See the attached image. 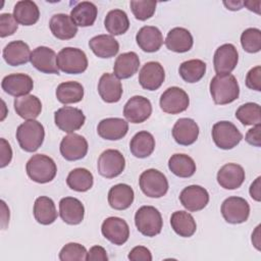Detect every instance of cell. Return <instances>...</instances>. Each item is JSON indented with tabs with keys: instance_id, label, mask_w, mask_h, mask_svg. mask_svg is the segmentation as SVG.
I'll return each mask as SVG.
<instances>
[{
	"instance_id": "cell-51",
	"label": "cell",
	"mask_w": 261,
	"mask_h": 261,
	"mask_svg": "<svg viewBox=\"0 0 261 261\" xmlns=\"http://www.w3.org/2000/svg\"><path fill=\"white\" fill-rule=\"evenodd\" d=\"M88 261H107L108 256L106 250L101 246H93L87 254Z\"/></svg>"
},
{
	"instance_id": "cell-38",
	"label": "cell",
	"mask_w": 261,
	"mask_h": 261,
	"mask_svg": "<svg viewBox=\"0 0 261 261\" xmlns=\"http://www.w3.org/2000/svg\"><path fill=\"white\" fill-rule=\"evenodd\" d=\"M56 98L62 104L77 103L84 98V87L73 81L61 83L56 89Z\"/></svg>"
},
{
	"instance_id": "cell-12",
	"label": "cell",
	"mask_w": 261,
	"mask_h": 261,
	"mask_svg": "<svg viewBox=\"0 0 261 261\" xmlns=\"http://www.w3.org/2000/svg\"><path fill=\"white\" fill-rule=\"evenodd\" d=\"M101 232L106 240L117 246L123 245L129 238L128 224L124 219L116 216H110L103 221Z\"/></svg>"
},
{
	"instance_id": "cell-39",
	"label": "cell",
	"mask_w": 261,
	"mask_h": 261,
	"mask_svg": "<svg viewBox=\"0 0 261 261\" xmlns=\"http://www.w3.org/2000/svg\"><path fill=\"white\" fill-rule=\"evenodd\" d=\"M169 170L178 177H191L196 172V163L186 154H173L168 160Z\"/></svg>"
},
{
	"instance_id": "cell-40",
	"label": "cell",
	"mask_w": 261,
	"mask_h": 261,
	"mask_svg": "<svg viewBox=\"0 0 261 261\" xmlns=\"http://www.w3.org/2000/svg\"><path fill=\"white\" fill-rule=\"evenodd\" d=\"M104 25L108 33L113 36H119L126 33L129 28V20L123 10L113 9L106 14Z\"/></svg>"
},
{
	"instance_id": "cell-9",
	"label": "cell",
	"mask_w": 261,
	"mask_h": 261,
	"mask_svg": "<svg viewBox=\"0 0 261 261\" xmlns=\"http://www.w3.org/2000/svg\"><path fill=\"white\" fill-rule=\"evenodd\" d=\"M86 120V116L79 108L63 106L54 113V121L57 127L65 133L72 134L80 129Z\"/></svg>"
},
{
	"instance_id": "cell-15",
	"label": "cell",
	"mask_w": 261,
	"mask_h": 261,
	"mask_svg": "<svg viewBox=\"0 0 261 261\" xmlns=\"http://www.w3.org/2000/svg\"><path fill=\"white\" fill-rule=\"evenodd\" d=\"M87 140L77 134H69L65 136L60 143V153L67 161H75L83 159L88 153Z\"/></svg>"
},
{
	"instance_id": "cell-23",
	"label": "cell",
	"mask_w": 261,
	"mask_h": 261,
	"mask_svg": "<svg viewBox=\"0 0 261 261\" xmlns=\"http://www.w3.org/2000/svg\"><path fill=\"white\" fill-rule=\"evenodd\" d=\"M59 215L65 223L76 225L84 220L85 207L79 199L65 197L59 202Z\"/></svg>"
},
{
	"instance_id": "cell-20",
	"label": "cell",
	"mask_w": 261,
	"mask_h": 261,
	"mask_svg": "<svg viewBox=\"0 0 261 261\" xmlns=\"http://www.w3.org/2000/svg\"><path fill=\"white\" fill-rule=\"evenodd\" d=\"M199 136V126L192 118L182 117L176 120L172 127V137L174 141L181 146L194 144Z\"/></svg>"
},
{
	"instance_id": "cell-33",
	"label": "cell",
	"mask_w": 261,
	"mask_h": 261,
	"mask_svg": "<svg viewBox=\"0 0 261 261\" xmlns=\"http://www.w3.org/2000/svg\"><path fill=\"white\" fill-rule=\"evenodd\" d=\"M155 149V139L153 135L147 130L137 133L130 140L129 150L137 158L149 157Z\"/></svg>"
},
{
	"instance_id": "cell-2",
	"label": "cell",
	"mask_w": 261,
	"mask_h": 261,
	"mask_svg": "<svg viewBox=\"0 0 261 261\" xmlns=\"http://www.w3.org/2000/svg\"><path fill=\"white\" fill-rule=\"evenodd\" d=\"M45 129L41 122L31 119L22 122L16 129V139L22 150L25 152H35L43 144Z\"/></svg>"
},
{
	"instance_id": "cell-16",
	"label": "cell",
	"mask_w": 261,
	"mask_h": 261,
	"mask_svg": "<svg viewBox=\"0 0 261 261\" xmlns=\"http://www.w3.org/2000/svg\"><path fill=\"white\" fill-rule=\"evenodd\" d=\"M179 201L188 211L197 212L207 206L209 202V194L203 187L192 185L180 192Z\"/></svg>"
},
{
	"instance_id": "cell-7",
	"label": "cell",
	"mask_w": 261,
	"mask_h": 261,
	"mask_svg": "<svg viewBox=\"0 0 261 261\" xmlns=\"http://www.w3.org/2000/svg\"><path fill=\"white\" fill-rule=\"evenodd\" d=\"M212 139L215 145L223 150L234 148L243 139L242 133L230 121L222 120L212 126Z\"/></svg>"
},
{
	"instance_id": "cell-19",
	"label": "cell",
	"mask_w": 261,
	"mask_h": 261,
	"mask_svg": "<svg viewBox=\"0 0 261 261\" xmlns=\"http://www.w3.org/2000/svg\"><path fill=\"white\" fill-rule=\"evenodd\" d=\"M2 90L15 98L28 95L34 88L33 79L25 73H11L3 77Z\"/></svg>"
},
{
	"instance_id": "cell-3",
	"label": "cell",
	"mask_w": 261,
	"mask_h": 261,
	"mask_svg": "<svg viewBox=\"0 0 261 261\" xmlns=\"http://www.w3.org/2000/svg\"><path fill=\"white\" fill-rule=\"evenodd\" d=\"M25 170L32 180L38 184H47L56 176L57 166L51 157L44 154H36L27 162Z\"/></svg>"
},
{
	"instance_id": "cell-22",
	"label": "cell",
	"mask_w": 261,
	"mask_h": 261,
	"mask_svg": "<svg viewBox=\"0 0 261 261\" xmlns=\"http://www.w3.org/2000/svg\"><path fill=\"white\" fill-rule=\"evenodd\" d=\"M122 86L114 73L105 72L101 75L98 83V93L106 103H116L121 99Z\"/></svg>"
},
{
	"instance_id": "cell-10",
	"label": "cell",
	"mask_w": 261,
	"mask_h": 261,
	"mask_svg": "<svg viewBox=\"0 0 261 261\" xmlns=\"http://www.w3.org/2000/svg\"><path fill=\"white\" fill-rule=\"evenodd\" d=\"M159 104L163 112L168 114H178L188 109L190 98L182 89L178 87H170L162 93Z\"/></svg>"
},
{
	"instance_id": "cell-25",
	"label": "cell",
	"mask_w": 261,
	"mask_h": 261,
	"mask_svg": "<svg viewBox=\"0 0 261 261\" xmlns=\"http://www.w3.org/2000/svg\"><path fill=\"white\" fill-rule=\"evenodd\" d=\"M136 41L143 51L153 53L161 48L163 44V36L157 27L145 25L137 33Z\"/></svg>"
},
{
	"instance_id": "cell-50",
	"label": "cell",
	"mask_w": 261,
	"mask_h": 261,
	"mask_svg": "<svg viewBox=\"0 0 261 261\" xmlns=\"http://www.w3.org/2000/svg\"><path fill=\"white\" fill-rule=\"evenodd\" d=\"M12 159V149L10 144L4 139H0V167L7 166Z\"/></svg>"
},
{
	"instance_id": "cell-54",
	"label": "cell",
	"mask_w": 261,
	"mask_h": 261,
	"mask_svg": "<svg viewBox=\"0 0 261 261\" xmlns=\"http://www.w3.org/2000/svg\"><path fill=\"white\" fill-rule=\"evenodd\" d=\"M1 206H2V228L6 227V224L9 221V208L6 206V203L2 200L1 201Z\"/></svg>"
},
{
	"instance_id": "cell-11",
	"label": "cell",
	"mask_w": 261,
	"mask_h": 261,
	"mask_svg": "<svg viewBox=\"0 0 261 261\" xmlns=\"http://www.w3.org/2000/svg\"><path fill=\"white\" fill-rule=\"evenodd\" d=\"M220 210L224 220L231 224L243 223L250 215V205L241 197H228L222 202Z\"/></svg>"
},
{
	"instance_id": "cell-28",
	"label": "cell",
	"mask_w": 261,
	"mask_h": 261,
	"mask_svg": "<svg viewBox=\"0 0 261 261\" xmlns=\"http://www.w3.org/2000/svg\"><path fill=\"white\" fill-rule=\"evenodd\" d=\"M31 50L29 45L21 41H12L8 43L3 49V58L8 65L18 66L27 63L31 59Z\"/></svg>"
},
{
	"instance_id": "cell-56",
	"label": "cell",
	"mask_w": 261,
	"mask_h": 261,
	"mask_svg": "<svg viewBox=\"0 0 261 261\" xmlns=\"http://www.w3.org/2000/svg\"><path fill=\"white\" fill-rule=\"evenodd\" d=\"M252 243L255 248L260 251V225H258L252 233Z\"/></svg>"
},
{
	"instance_id": "cell-13",
	"label": "cell",
	"mask_w": 261,
	"mask_h": 261,
	"mask_svg": "<svg viewBox=\"0 0 261 261\" xmlns=\"http://www.w3.org/2000/svg\"><path fill=\"white\" fill-rule=\"evenodd\" d=\"M239 61V53L234 45L223 44L219 46L213 57V65L216 74L230 73L237 66Z\"/></svg>"
},
{
	"instance_id": "cell-43",
	"label": "cell",
	"mask_w": 261,
	"mask_h": 261,
	"mask_svg": "<svg viewBox=\"0 0 261 261\" xmlns=\"http://www.w3.org/2000/svg\"><path fill=\"white\" fill-rule=\"evenodd\" d=\"M236 117L244 125H257L261 122L260 105L248 102L241 105L236 111Z\"/></svg>"
},
{
	"instance_id": "cell-34",
	"label": "cell",
	"mask_w": 261,
	"mask_h": 261,
	"mask_svg": "<svg viewBox=\"0 0 261 261\" xmlns=\"http://www.w3.org/2000/svg\"><path fill=\"white\" fill-rule=\"evenodd\" d=\"M33 212L37 222L43 225H49L57 218L55 204L51 198L46 196H41L36 199Z\"/></svg>"
},
{
	"instance_id": "cell-45",
	"label": "cell",
	"mask_w": 261,
	"mask_h": 261,
	"mask_svg": "<svg viewBox=\"0 0 261 261\" xmlns=\"http://www.w3.org/2000/svg\"><path fill=\"white\" fill-rule=\"evenodd\" d=\"M87 249L79 243H68L59 252L61 261H85L87 260Z\"/></svg>"
},
{
	"instance_id": "cell-44",
	"label": "cell",
	"mask_w": 261,
	"mask_h": 261,
	"mask_svg": "<svg viewBox=\"0 0 261 261\" xmlns=\"http://www.w3.org/2000/svg\"><path fill=\"white\" fill-rule=\"evenodd\" d=\"M241 44L248 53H257L261 50V31L256 28H249L241 35Z\"/></svg>"
},
{
	"instance_id": "cell-14",
	"label": "cell",
	"mask_w": 261,
	"mask_h": 261,
	"mask_svg": "<svg viewBox=\"0 0 261 261\" xmlns=\"http://www.w3.org/2000/svg\"><path fill=\"white\" fill-rule=\"evenodd\" d=\"M152 114V104L143 96H134L125 103L123 115L132 123H142Z\"/></svg>"
},
{
	"instance_id": "cell-35",
	"label": "cell",
	"mask_w": 261,
	"mask_h": 261,
	"mask_svg": "<svg viewBox=\"0 0 261 261\" xmlns=\"http://www.w3.org/2000/svg\"><path fill=\"white\" fill-rule=\"evenodd\" d=\"M98 14L97 6L89 1L77 3L70 11V17L76 27H91L94 24Z\"/></svg>"
},
{
	"instance_id": "cell-6",
	"label": "cell",
	"mask_w": 261,
	"mask_h": 261,
	"mask_svg": "<svg viewBox=\"0 0 261 261\" xmlns=\"http://www.w3.org/2000/svg\"><path fill=\"white\" fill-rule=\"evenodd\" d=\"M142 192L149 198H161L168 191V180L159 170L150 168L143 171L139 178Z\"/></svg>"
},
{
	"instance_id": "cell-26",
	"label": "cell",
	"mask_w": 261,
	"mask_h": 261,
	"mask_svg": "<svg viewBox=\"0 0 261 261\" xmlns=\"http://www.w3.org/2000/svg\"><path fill=\"white\" fill-rule=\"evenodd\" d=\"M164 43L168 50L176 53H185L192 49L194 40L192 34L187 29L173 28L167 33Z\"/></svg>"
},
{
	"instance_id": "cell-24",
	"label": "cell",
	"mask_w": 261,
	"mask_h": 261,
	"mask_svg": "<svg viewBox=\"0 0 261 261\" xmlns=\"http://www.w3.org/2000/svg\"><path fill=\"white\" fill-rule=\"evenodd\" d=\"M128 130V123L118 117H109L102 119L98 126L97 133L98 135L105 140L109 141H117L122 139Z\"/></svg>"
},
{
	"instance_id": "cell-47",
	"label": "cell",
	"mask_w": 261,
	"mask_h": 261,
	"mask_svg": "<svg viewBox=\"0 0 261 261\" xmlns=\"http://www.w3.org/2000/svg\"><path fill=\"white\" fill-rule=\"evenodd\" d=\"M18 22L15 20L13 14L2 13L0 15V37L5 38L13 35L17 31Z\"/></svg>"
},
{
	"instance_id": "cell-18",
	"label": "cell",
	"mask_w": 261,
	"mask_h": 261,
	"mask_svg": "<svg viewBox=\"0 0 261 261\" xmlns=\"http://www.w3.org/2000/svg\"><path fill=\"white\" fill-rule=\"evenodd\" d=\"M56 59L57 55L53 49L46 46H39L33 50L30 61L32 65L41 72L59 74Z\"/></svg>"
},
{
	"instance_id": "cell-31",
	"label": "cell",
	"mask_w": 261,
	"mask_h": 261,
	"mask_svg": "<svg viewBox=\"0 0 261 261\" xmlns=\"http://www.w3.org/2000/svg\"><path fill=\"white\" fill-rule=\"evenodd\" d=\"M13 105L16 114L27 120L37 118L42 111V103L40 99L37 96L30 94L15 98Z\"/></svg>"
},
{
	"instance_id": "cell-37",
	"label": "cell",
	"mask_w": 261,
	"mask_h": 261,
	"mask_svg": "<svg viewBox=\"0 0 261 261\" xmlns=\"http://www.w3.org/2000/svg\"><path fill=\"white\" fill-rule=\"evenodd\" d=\"M170 225L176 234L182 238L192 237L197 229L194 217L187 211H175L171 214Z\"/></svg>"
},
{
	"instance_id": "cell-29",
	"label": "cell",
	"mask_w": 261,
	"mask_h": 261,
	"mask_svg": "<svg viewBox=\"0 0 261 261\" xmlns=\"http://www.w3.org/2000/svg\"><path fill=\"white\" fill-rule=\"evenodd\" d=\"M135 193L130 186L117 184L108 192V203L115 210H125L133 204Z\"/></svg>"
},
{
	"instance_id": "cell-5",
	"label": "cell",
	"mask_w": 261,
	"mask_h": 261,
	"mask_svg": "<svg viewBox=\"0 0 261 261\" xmlns=\"http://www.w3.org/2000/svg\"><path fill=\"white\" fill-rule=\"evenodd\" d=\"M58 68L68 74H79L88 68V58L86 53L73 47H65L57 54Z\"/></svg>"
},
{
	"instance_id": "cell-30",
	"label": "cell",
	"mask_w": 261,
	"mask_h": 261,
	"mask_svg": "<svg viewBox=\"0 0 261 261\" xmlns=\"http://www.w3.org/2000/svg\"><path fill=\"white\" fill-rule=\"evenodd\" d=\"M89 47L99 58H110L119 51L118 42L111 35H98L89 41Z\"/></svg>"
},
{
	"instance_id": "cell-57",
	"label": "cell",
	"mask_w": 261,
	"mask_h": 261,
	"mask_svg": "<svg viewBox=\"0 0 261 261\" xmlns=\"http://www.w3.org/2000/svg\"><path fill=\"white\" fill-rule=\"evenodd\" d=\"M223 4L227 7V9L232 10V11L240 10V9L244 6V4H243V2H242V1H228V2L224 1V2H223Z\"/></svg>"
},
{
	"instance_id": "cell-8",
	"label": "cell",
	"mask_w": 261,
	"mask_h": 261,
	"mask_svg": "<svg viewBox=\"0 0 261 261\" xmlns=\"http://www.w3.org/2000/svg\"><path fill=\"white\" fill-rule=\"evenodd\" d=\"M125 167V159L122 153L115 149H108L101 153L98 158L97 168L100 175L113 178L122 173Z\"/></svg>"
},
{
	"instance_id": "cell-41",
	"label": "cell",
	"mask_w": 261,
	"mask_h": 261,
	"mask_svg": "<svg viewBox=\"0 0 261 261\" xmlns=\"http://www.w3.org/2000/svg\"><path fill=\"white\" fill-rule=\"evenodd\" d=\"M66 184L68 188L75 192H87L93 187L94 177L86 168H74L68 173Z\"/></svg>"
},
{
	"instance_id": "cell-42",
	"label": "cell",
	"mask_w": 261,
	"mask_h": 261,
	"mask_svg": "<svg viewBox=\"0 0 261 261\" xmlns=\"http://www.w3.org/2000/svg\"><path fill=\"white\" fill-rule=\"evenodd\" d=\"M181 79L190 84L199 82L206 72V63L200 59H191L184 61L178 68Z\"/></svg>"
},
{
	"instance_id": "cell-49",
	"label": "cell",
	"mask_w": 261,
	"mask_h": 261,
	"mask_svg": "<svg viewBox=\"0 0 261 261\" xmlns=\"http://www.w3.org/2000/svg\"><path fill=\"white\" fill-rule=\"evenodd\" d=\"M127 258L132 261H152V254L148 248L137 246L130 250Z\"/></svg>"
},
{
	"instance_id": "cell-46",
	"label": "cell",
	"mask_w": 261,
	"mask_h": 261,
	"mask_svg": "<svg viewBox=\"0 0 261 261\" xmlns=\"http://www.w3.org/2000/svg\"><path fill=\"white\" fill-rule=\"evenodd\" d=\"M135 17L139 20H147L155 13L157 3L151 0H133L129 3Z\"/></svg>"
},
{
	"instance_id": "cell-52",
	"label": "cell",
	"mask_w": 261,
	"mask_h": 261,
	"mask_svg": "<svg viewBox=\"0 0 261 261\" xmlns=\"http://www.w3.org/2000/svg\"><path fill=\"white\" fill-rule=\"evenodd\" d=\"M260 130H261V125L257 124L253 128H250L245 137V140L247 143H249L252 146L260 147L261 146V138H260Z\"/></svg>"
},
{
	"instance_id": "cell-1",
	"label": "cell",
	"mask_w": 261,
	"mask_h": 261,
	"mask_svg": "<svg viewBox=\"0 0 261 261\" xmlns=\"http://www.w3.org/2000/svg\"><path fill=\"white\" fill-rule=\"evenodd\" d=\"M210 94L215 104L225 105L239 98L240 87L234 75L216 74L210 82Z\"/></svg>"
},
{
	"instance_id": "cell-4",
	"label": "cell",
	"mask_w": 261,
	"mask_h": 261,
	"mask_svg": "<svg viewBox=\"0 0 261 261\" xmlns=\"http://www.w3.org/2000/svg\"><path fill=\"white\" fill-rule=\"evenodd\" d=\"M137 229L146 237H155L161 232L163 226L162 216L153 206H142L135 214Z\"/></svg>"
},
{
	"instance_id": "cell-36",
	"label": "cell",
	"mask_w": 261,
	"mask_h": 261,
	"mask_svg": "<svg viewBox=\"0 0 261 261\" xmlns=\"http://www.w3.org/2000/svg\"><path fill=\"white\" fill-rule=\"evenodd\" d=\"M13 16L19 24L33 25L40 18V10L34 1L21 0L14 5Z\"/></svg>"
},
{
	"instance_id": "cell-27",
	"label": "cell",
	"mask_w": 261,
	"mask_h": 261,
	"mask_svg": "<svg viewBox=\"0 0 261 261\" xmlns=\"http://www.w3.org/2000/svg\"><path fill=\"white\" fill-rule=\"evenodd\" d=\"M49 28L53 36L59 40H70L77 33V27L70 15L64 13L54 14L49 21Z\"/></svg>"
},
{
	"instance_id": "cell-55",
	"label": "cell",
	"mask_w": 261,
	"mask_h": 261,
	"mask_svg": "<svg viewBox=\"0 0 261 261\" xmlns=\"http://www.w3.org/2000/svg\"><path fill=\"white\" fill-rule=\"evenodd\" d=\"M244 6H246L249 10L254 11L256 13H260V1H245L243 2Z\"/></svg>"
},
{
	"instance_id": "cell-53",
	"label": "cell",
	"mask_w": 261,
	"mask_h": 261,
	"mask_svg": "<svg viewBox=\"0 0 261 261\" xmlns=\"http://www.w3.org/2000/svg\"><path fill=\"white\" fill-rule=\"evenodd\" d=\"M260 179L261 177L258 176L254 182H252L251 187H250V196L252 197V199H254L255 201H260L261 200V196H260Z\"/></svg>"
},
{
	"instance_id": "cell-17",
	"label": "cell",
	"mask_w": 261,
	"mask_h": 261,
	"mask_svg": "<svg viewBox=\"0 0 261 261\" xmlns=\"http://www.w3.org/2000/svg\"><path fill=\"white\" fill-rule=\"evenodd\" d=\"M165 80L163 66L157 61L146 62L139 72V83L145 90L155 91Z\"/></svg>"
},
{
	"instance_id": "cell-32",
	"label": "cell",
	"mask_w": 261,
	"mask_h": 261,
	"mask_svg": "<svg viewBox=\"0 0 261 261\" xmlns=\"http://www.w3.org/2000/svg\"><path fill=\"white\" fill-rule=\"evenodd\" d=\"M140 66V58L136 52L120 54L113 65V72L117 79H128L137 73Z\"/></svg>"
},
{
	"instance_id": "cell-21",
	"label": "cell",
	"mask_w": 261,
	"mask_h": 261,
	"mask_svg": "<svg viewBox=\"0 0 261 261\" xmlns=\"http://www.w3.org/2000/svg\"><path fill=\"white\" fill-rule=\"evenodd\" d=\"M245 170L237 163H226L217 172V181L225 190L239 189L245 180Z\"/></svg>"
},
{
	"instance_id": "cell-48",
	"label": "cell",
	"mask_w": 261,
	"mask_h": 261,
	"mask_svg": "<svg viewBox=\"0 0 261 261\" xmlns=\"http://www.w3.org/2000/svg\"><path fill=\"white\" fill-rule=\"evenodd\" d=\"M246 86L257 92L261 91V66L257 65L251 68L246 76Z\"/></svg>"
}]
</instances>
